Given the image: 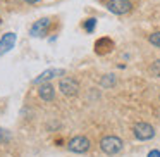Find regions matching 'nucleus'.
Wrapping results in <instances>:
<instances>
[{"label":"nucleus","mask_w":160,"mask_h":157,"mask_svg":"<svg viewBox=\"0 0 160 157\" xmlns=\"http://www.w3.org/2000/svg\"><path fill=\"white\" fill-rule=\"evenodd\" d=\"M148 40H150V43H152V45H155V47H158V49H160V31L152 33Z\"/></svg>","instance_id":"obj_12"},{"label":"nucleus","mask_w":160,"mask_h":157,"mask_svg":"<svg viewBox=\"0 0 160 157\" xmlns=\"http://www.w3.org/2000/svg\"><path fill=\"white\" fill-rule=\"evenodd\" d=\"M131 2L129 0H108L107 2V9L110 12H114V14L117 16H122V14H128L129 11H131Z\"/></svg>","instance_id":"obj_5"},{"label":"nucleus","mask_w":160,"mask_h":157,"mask_svg":"<svg viewBox=\"0 0 160 157\" xmlns=\"http://www.w3.org/2000/svg\"><path fill=\"white\" fill-rule=\"evenodd\" d=\"M38 95L43 98V100L52 102L53 98H55V88H53L50 83H42V86H40V90H38Z\"/></svg>","instance_id":"obj_9"},{"label":"nucleus","mask_w":160,"mask_h":157,"mask_svg":"<svg viewBox=\"0 0 160 157\" xmlns=\"http://www.w3.org/2000/svg\"><path fill=\"white\" fill-rule=\"evenodd\" d=\"M148 157H160V150H152L148 154Z\"/></svg>","instance_id":"obj_15"},{"label":"nucleus","mask_w":160,"mask_h":157,"mask_svg":"<svg viewBox=\"0 0 160 157\" xmlns=\"http://www.w3.org/2000/svg\"><path fill=\"white\" fill-rule=\"evenodd\" d=\"M114 49V42H112L110 38H100L97 43H95V50H97V54H108L110 50Z\"/></svg>","instance_id":"obj_10"},{"label":"nucleus","mask_w":160,"mask_h":157,"mask_svg":"<svg viewBox=\"0 0 160 157\" xmlns=\"http://www.w3.org/2000/svg\"><path fill=\"white\" fill-rule=\"evenodd\" d=\"M24 2H28V4H38L40 0H24Z\"/></svg>","instance_id":"obj_16"},{"label":"nucleus","mask_w":160,"mask_h":157,"mask_svg":"<svg viewBox=\"0 0 160 157\" xmlns=\"http://www.w3.org/2000/svg\"><path fill=\"white\" fill-rule=\"evenodd\" d=\"M95 24H97V19H86V23H84V29H86L88 33H91L95 29Z\"/></svg>","instance_id":"obj_14"},{"label":"nucleus","mask_w":160,"mask_h":157,"mask_svg":"<svg viewBox=\"0 0 160 157\" xmlns=\"http://www.w3.org/2000/svg\"><path fill=\"white\" fill-rule=\"evenodd\" d=\"M150 74L155 76V78H160V59L155 60V62L150 66Z\"/></svg>","instance_id":"obj_11"},{"label":"nucleus","mask_w":160,"mask_h":157,"mask_svg":"<svg viewBox=\"0 0 160 157\" xmlns=\"http://www.w3.org/2000/svg\"><path fill=\"white\" fill-rule=\"evenodd\" d=\"M62 74H66V71H64V69H47V71H43V73L36 78L35 83L36 85H38V83H45V81L52 80V78H55V76H62Z\"/></svg>","instance_id":"obj_8"},{"label":"nucleus","mask_w":160,"mask_h":157,"mask_svg":"<svg viewBox=\"0 0 160 157\" xmlns=\"http://www.w3.org/2000/svg\"><path fill=\"white\" fill-rule=\"evenodd\" d=\"M122 147H124L122 140L119 138V136H114V135L103 136V138L100 140V149L103 150L107 155H115V154H119L122 150Z\"/></svg>","instance_id":"obj_1"},{"label":"nucleus","mask_w":160,"mask_h":157,"mask_svg":"<svg viewBox=\"0 0 160 157\" xmlns=\"http://www.w3.org/2000/svg\"><path fill=\"white\" fill-rule=\"evenodd\" d=\"M67 149L71 150V152H76V154H84L90 150V140L86 138V136H74V138L69 140V143H67Z\"/></svg>","instance_id":"obj_2"},{"label":"nucleus","mask_w":160,"mask_h":157,"mask_svg":"<svg viewBox=\"0 0 160 157\" xmlns=\"http://www.w3.org/2000/svg\"><path fill=\"white\" fill-rule=\"evenodd\" d=\"M59 90L62 92L66 97H74V95H78V92H79V83H78L74 78H62L59 83Z\"/></svg>","instance_id":"obj_3"},{"label":"nucleus","mask_w":160,"mask_h":157,"mask_svg":"<svg viewBox=\"0 0 160 157\" xmlns=\"http://www.w3.org/2000/svg\"><path fill=\"white\" fill-rule=\"evenodd\" d=\"M14 45H16V33H5L0 38V55H4L11 49H14Z\"/></svg>","instance_id":"obj_7"},{"label":"nucleus","mask_w":160,"mask_h":157,"mask_svg":"<svg viewBox=\"0 0 160 157\" xmlns=\"http://www.w3.org/2000/svg\"><path fill=\"white\" fill-rule=\"evenodd\" d=\"M48 28H50V19L48 18H43V19H38V21L35 23V24L31 26V29H29V35L31 36H45L47 33H48Z\"/></svg>","instance_id":"obj_6"},{"label":"nucleus","mask_w":160,"mask_h":157,"mask_svg":"<svg viewBox=\"0 0 160 157\" xmlns=\"http://www.w3.org/2000/svg\"><path fill=\"white\" fill-rule=\"evenodd\" d=\"M132 131H134L136 138L141 140V142H146V140H150V138L155 136V129H153V126L148 124V123H138Z\"/></svg>","instance_id":"obj_4"},{"label":"nucleus","mask_w":160,"mask_h":157,"mask_svg":"<svg viewBox=\"0 0 160 157\" xmlns=\"http://www.w3.org/2000/svg\"><path fill=\"white\" fill-rule=\"evenodd\" d=\"M112 85H115V78L114 74H107V76L102 80V86H112Z\"/></svg>","instance_id":"obj_13"}]
</instances>
